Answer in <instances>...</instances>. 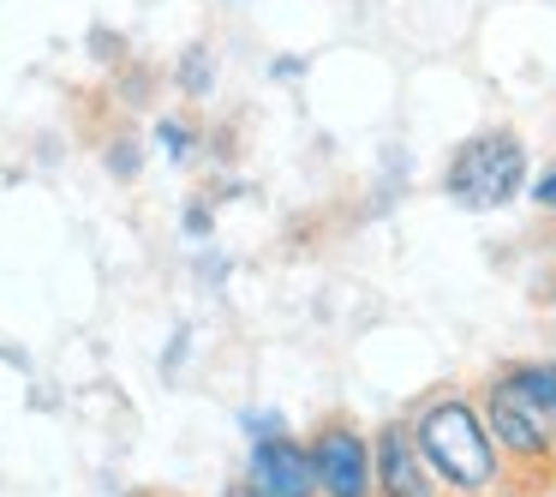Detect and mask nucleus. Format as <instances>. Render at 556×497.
I'll use <instances>...</instances> for the list:
<instances>
[{"label": "nucleus", "instance_id": "obj_10", "mask_svg": "<svg viewBox=\"0 0 556 497\" xmlns=\"http://www.w3.org/2000/svg\"><path fill=\"white\" fill-rule=\"evenodd\" d=\"M210 78V66H204V54H186V90H210L204 85Z\"/></svg>", "mask_w": 556, "mask_h": 497}, {"label": "nucleus", "instance_id": "obj_2", "mask_svg": "<svg viewBox=\"0 0 556 497\" xmlns=\"http://www.w3.org/2000/svg\"><path fill=\"white\" fill-rule=\"evenodd\" d=\"M527 186V145L515 133H479L448 162V198L460 210H503Z\"/></svg>", "mask_w": 556, "mask_h": 497}, {"label": "nucleus", "instance_id": "obj_12", "mask_svg": "<svg viewBox=\"0 0 556 497\" xmlns=\"http://www.w3.org/2000/svg\"><path fill=\"white\" fill-rule=\"evenodd\" d=\"M228 497H257V492H252V485H233V492H228Z\"/></svg>", "mask_w": 556, "mask_h": 497}, {"label": "nucleus", "instance_id": "obj_8", "mask_svg": "<svg viewBox=\"0 0 556 497\" xmlns=\"http://www.w3.org/2000/svg\"><path fill=\"white\" fill-rule=\"evenodd\" d=\"M162 150H168V157H186V150H192V138H186L180 121H162Z\"/></svg>", "mask_w": 556, "mask_h": 497}, {"label": "nucleus", "instance_id": "obj_4", "mask_svg": "<svg viewBox=\"0 0 556 497\" xmlns=\"http://www.w3.org/2000/svg\"><path fill=\"white\" fill-rule=\"evenodd\" d=\"M312 468H317V497H377V449L348 420L317 425Z\"/></svg>", "mask_w": 556, "mask_h": 497}, {"label": "nucleus", "instance_id": "obj_7", "mask_svg": "<svg viewBox=\"0 0 556 497\" xmlns=\"http://www.w3.org/2000/svg\"><path fill=\"white\" fill-rule=\"evenodd\" d=\"M503 377L532 401V408H539V420L556 432V365H551V360H544V365H539V360H520V365H508Z\"/></svg>", "mask_w": 556, "mask_h": 497}, {"label": "nucleus", "instance_id": "obj_11", "mask_svg": "<svg viewBox=\"0 0 556 497\" xmlns=\"http://www.w3.org/2000/svg\"><path fill=\"white\" fill-rule=\"evenodd\" d=\"M186 222H192V234H210V210H204V204L186 210Z\"/></svg>", "mask_w": 556, "mask_h": 497}, {"label": "nucleus", "instance_id": "obj_3", "mask_svg": "<svg viewBox=\"0 0 556 497\" xmlns=\"http://www.w3.org/2000/svg\"><path fill=\"white\" fill-rule=\"evenodd\" d=\"M479 413H484V425H491V444L508 468H527V473H539V480H551L556 473V432L539 420V408H532L503 372L484 384Z\"/></svg>", "mask_w": 556, "mask_h": 497}, {"label": "nucleus", "instance_id": "obj_6", "mask_svg": "<svg viewBox=\"0 0 556 497\" xmlns=\"http://www.w3.org/2000/svg\"><path fill=\"white\" fill-rule=\"evenodd\" d=\"M257 497H317V468H312V444H293L288 432L252 449V473H245Z\"/></svg>", "mask_w": 556, "mask_h": 497}, {"label": "nucleus", "instance_id": "obj_1", "mask_svg": "<svg viewBox=\"0 0 556 497\" xmlns=\"http://www.w3.org/2000/svg\"><path fill=\"white\" fill-rule=\"evenodd\" d=\"M407 425H413L419 456L431 461L437 485H443L448 497H496L503 492L508 468H503V456H496L491 425H484V413L472 396L443 389V396H431Z\"/></svg>", "mask_w": 556, "mask_h": 497}, {"label": "nucleus", "instance_id": "obj_5", "mask_svg": "<svg viewBox=\"0 0 556 497\" xmlns=\"http://www.w3.org/2000/svg\"><path fill=\"white\" fill-rule=\"evenodd\" d=\"M371 449H377V497H443L431 461L413 444L407 420H383L371 437Z\"/></svg>", "mask_w": 556, "mask_h": 497}, {"label": "nucleus", "instance_id": "obj_9", "mask_svg": "<svg viewBox=\"0 0 556 497\" xmlns=\"http://www.w3.org/2000/svg\"><path fill=\"white\" fill-rule=\"evenodd\" d=\"M532 198H539L544 210H556V169H544L539 181H532Z\"/></svg>", "mask_w": 556, "mask_h": 497}]
</instances>
